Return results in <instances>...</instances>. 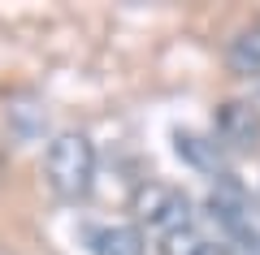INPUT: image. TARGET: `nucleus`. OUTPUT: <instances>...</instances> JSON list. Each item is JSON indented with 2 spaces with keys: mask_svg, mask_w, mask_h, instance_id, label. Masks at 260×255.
<instances>
[{
  "mask_svg": "<svg viewBox=\"0 0 260 255\" xmlns=\"http://www.w3.org/2000/svg\"><path fill=\"white\" fill-rule=\"evenodd\" d=\"M44 177L61 199H87L95 182V143L83 130H61L44 152Z\"/></svg>",
  "mask_w": 260,
  "mask_h": 255,
  "instance_id": "nucleus-2",
  "label": "nucleus"
},
{
  "mask_svg": "<svg viewBox=\"0 0 260 255\" xmlns=\"http://www.w3.org/2000/svg\"><path fill=\"white\" fill-rule=\"evenodd\" d=\"M225 61H230V69L243 74V78H260V26L239 30V35L230 39V48H225Z\"/></svg>",
  "mask_w": 260,
  "mask_h": 255,
  "instance_id": "nucleus-7",
  "label": "nucleus"
},
{
  "mask_svg": "<svg viewBox=\"0 0 260 255\" xmlns=\"http://www.w3.org/2000/svg\"><path fill=\"white\" fill-rule=\"evenodd\" d=\"M156 255H217V242L200 225H182L156 238Z\"/></svg>",
  "mask_w": 260,
  "mask_h": 255,
  "instance_id": "nucleus-6",
  "label": "nucleus"
},
{
  "mask_svg": "<svg viewBox=\"0 0 260 255\" xmlns=\"http://www.w3.org/2000/svg\"><path fill=\"white\" fill-rule=\"evenodd\" d=\"M213 130L225 147H256L260 143V108L251 100H225L217 104V117H213Z\"/></svg>",
  "mask_w": 260,
  "mask_h": 255,
  "instance_id": "nucleus-4",
  "label": "nucleus"
},
{
  "mask_svg": "<svg viewBox=\"0 0 260 255\" xmlns=\"http://www.w3.org/2000/svg\"><path fill=\"white\" fill-rule=\"evenodd\" d=\"M178 156H182L186 164H195V169H204V173H221V143H213V138H200V134H178ZM225 177V173H221Z\"/></svg>",
  "mask_w": 260,
  "mask_h": 255,
  "instance_id": "nucleus-8",
  "label": "nucleus"
},
{
  "mask_svg": "<svg viewBox=\"0 0 260 255\" xmlns=\"http://www.w3.org/2000/svg\"><path fill=\"white\" fill-rule=\"evenodd\" d=\"M204 208H208V221L221 229L225 246L234 255H260V203L243 191V182L217 177Z\"/></svg>",
  "mask_w": 260,
  "mask_h": 255,
  "instance_id": "nucleus-1",
  "label": "nucleus"
},
{
  "mask_svg": "<svg viewBox=\"0 0 260 255\" xmlns=\"http://www.w3.org/2000/svg\"><path fill=\"white\" fill-rule=\"evenodd\" d=\"M91 255H143V234L139 225H100L91 229Z\"/></svg>",
  "mask_w": 260,
  "mask_h": 255,
  "instance_id": "nucleus-5",
  "label": "nucleus"
},
{
  "mask_svg": "<svg viewBox=\"0 0 260 255\" xmlns=\"http://www.w3.org/2000/svg\"><path fill=\"white\" fill-rule=\"evenodd\" d=\"M130 212H135V221L148 225L156 238L160 234H174V229H182V225H195L191 199H186L178 186H169V182H143V186H135V195H130Z\"/></svg>",
  "mask_w": 260,
  "mask_h": 255,
  "instance_id": "nucleus-3",
  "label": "nucleus"
}]
</instances>
